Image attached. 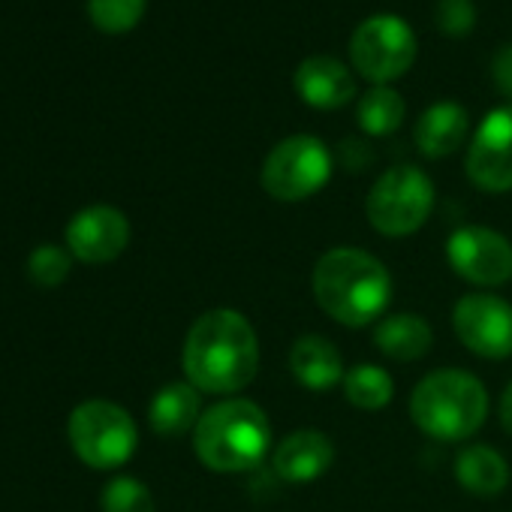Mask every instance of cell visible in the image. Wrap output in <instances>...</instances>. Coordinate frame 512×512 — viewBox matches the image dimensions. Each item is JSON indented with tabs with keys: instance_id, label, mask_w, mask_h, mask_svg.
Masks as SVG:
<instances>
[{
	"instance_id": "obj_1",
	"label": "cell",
	"mask_w": 512,
	"mask_h": 512,
	"mask_svg": "<svg viewBox=\"0 0 512 512\" xmlns=\"http://www.w3.org/2000/svg\"><path fill=\"white\" fill-rule=\"evenodd\" d=\"M184 380L202 395L232 398L260 371V338L235 308H211L193 320L181 347Z\"/></svg>"
},
{
	"instance_id": "obj_2",
	"label": "cell",
	"mask_w": 512,
	"mask_h": 512,
	"mask_svg": "<svg viewBox=\"0 0 512 512\" xmlns=\"http://www.w3.org/2000/svg\"><path fill=\"white\" fill-rule=\"evenodd\" d=\"M311 293L317 308L347 329L380 323L392 305V275L362 247H332L314 263Z\"/></svg>"
},
{
	"instance_id": "obj_3",
	"label": "cell",
	"mask_w": 512,
	"mask_h": 512,
	"mask_svg": "<svg viewBox=\"0 0 512 512\" xmlns=\"http://www.w3.org/2000/svg\"><path fill=\"white\" fill-rule=\"evenodd\" d=\"M193 452L214 473H250L272 452L269 413L241 395L205 407L193 428Z\"/></svg>"
},
{
	"instance_id": "obj_4",
	"label": "cell",
	"mask_w": 512,
	"mask_h": 512,
	"mask_svg": "<svg viewBox=\"0 0 512 512\" xmlns=\"http://www.w3.org/2000/svg\"><path fill=\"white\" fill-rule=\"evenodd\" d=\"M410 419L431 440L464 443L488 419V389L470 371L437 368L410 392Z\"/></svg>"
},
{
	"instance_id": "obj_5",
	"label": "cell",
	"mask_w": 512,
	"mask_h": 512,
	"mask_svg": "<svg viewBox=\"0 0 512 512\" xmlns=\"http://www.w3.org/2000/svg\"><path fill=\"white\" fill-rule=\"evenodd\" d=\"M437 202L434 181L419 166L401 163L386 169L365 196V217L383 238H407L419 232Z\"/></svg>"
},
{
	"instance_id": "obj_6",
	"label": "cell",
	"mask_w": 512,
	"mask_h": 512,
	"mask_svg": "<svg viewBox=\"0 0 512 512\" xmlns=\"http://www.w3.org/2000/svg\"><path fill=\"white\" fill-rule=\"evenodd\" d=\"M70 446L82 464L94 470H118L139 449V428L127 407L91 398L82 401L67 422Z\"/></svg>"
},
{
	"instance_id": "obj_7",
	"label": "cell",
	"mask_w": 512,
	"mask_h": 512,
	"mask_svg": "<svg viewBox=\"0 0 512 512\" xmlns=\"http://www.w3.org/2000/svg\"><path fill=\"white\" fill-rule=\"evenodd\" d=\"M332 169L335 157L326 142L311 133H296L266 154L260 184L278 202H305L329 184Z\"/></svg>"
},
{
	"instance_id": "obj_8",
	"label": "cell",
	"mask_w": 512,
	"mask_h": 512,
	"mask_svg": "<svg viewBox=\"0 0 512 512\" xmlns=\"http://www.w3.org/2000/svg\"><path fill=\"white\" fill-rule=\"evenodd\" d=\"M419 55L413 28L395 13H377L365 19L350 37V64L374 85L401 79Z\"/></svg>"
},
{
	"instance_id": "obj_9",
	"label": "cell",
	"mask_w": 512,
	"mask_h": 512,
	"mask_svg": "<svg viewBox=\"0 0 512 512\" xmlns=\"http://www.w3.org/2000/svg\"><path fill=\"white\" fill-rule=\"evenodd\" d=\"M446 263L461 281L497 290L512 281V241L491 226L467 223L446 238Z\"/></svg>"
},
{
	"instance_id": "obj_10",
	"label": "cell",
	"mask_w": 512,
	"mask_h": 512,
	"mask_svg": "<svg viewBox=\"0 0 512 512\" xmlns=\"http://www.w3.org/2000/svg\"><path fill=\"white\" fill-rule=\"evenodd\" d=\"M452 332L479 359L512 356V305L497 293H467L452 305Z\"/></svg>"
},
{
	"instance_id": "obj_11",
	"label": "cell",
	"mask_w": 512,
	"mask_h": 512,
	"mask_svg": "<svg viewBox=\"0 0 512 512\" xmlns=\"http://www.w3.org/2000/svg\"><path fill=\"white\" fill-rule=\"evenodd\" d=\"M464 172L482 193L512 190V103L497 106L482 118L470 139Z\"/></svg>"
},
{
	"instance_id": "obj_12",
	"label": "cell",
	"mask_w": 512,
	"mask_h": 512,
	"mask_svg": "<svg viewBox=\"0 0 512 512\" xmlns=\"http://www.w3.org/2000/svg\"><path fill=\"white\" fill-rule=\"evenodd\" d=\"M130 220L115 205H88L67 223V250L73 260L88 266H106L127 250Z\"/></svg>"
},
{
	"instance_id": "obj_13",
	"label": "cell",
	"mask_w": 512,
	"mask_h": 512,
	"mask_svg": "<svg viewBox=\"0 0 512 512\" xmlns=\"http://www.w3.org/2000/svg\"><path fill=\"white\" fill-rule=\"evenodd\" d=\"M272 473L287 485H308L329 473L335 464V443L326 431L299 428L287 434L269 455Z\"/></svg>"
},
{
	"instance_id": "obj_14",
	"label": "cell",
	"mask_w": 512,
	"mask_h": 512,
	"mask_svg": "<svg viewBox=\"0 0 512 512\" xmlns=\"http://www.w3.org/2000/svg\"><path fill=\"white\" fill-rule=\"evenodd\" d=\"M293 88L305 106L335 112L356 97V79L347 64L332 55H311L293 73Z\"/></svg>"
},
{
	"instance_id": "obj_15",
	"label": "cell",
	"mask_w": 512,
	"mask_h": 512,
	"mask_svg": "<svg viewBox=\"0 0 512 512\" xmlns=\"http://www.w3.org/2000/svg\"><path fill=\"white\" fill-rule=\"evenodd\" d=\"M290 374L308 392H332L344 383V356L326 335H302L290 347Z\"/></svg>"
},
{
	"instance_id": "obj_16",
	"label": "cell",
	"mask_w": 512,
	"mask_h": 512,
	"mask_svg": "<svg viewBox=\"0 0 512 512\" xmlns=\"http://www.w3.org/2000/svg\"><path fill=\"white\" fill-rule=\"evenodd\" d=\"M467 133H470L467 109L461 103L440 100V103H431L419 115L413 139H416V148L422 157L443 160V157H452L467 142Z\"/></svg>"
},
{
	"instance_id": "obj_17",
	"label": "cell",
	"mask_w": 512,
	"mask_h": 512,
	"mask_svg": "<svg viewBox=\"0 0 512 512\" xmlns=\"http://www.w3.org/2000/svg\"><path fill=\"white\" fill-rule=\"evenodd\" d=\"M202 413V392L190 380H172L160 386L148 404L151 431L160 437H181L193 431Z\"/></svg>"
},
{
	"instance_id": "obj_18",
	"label": "cell",
	"mask_w": 512,
	"mask_h": 512,
	"mask_svg": "<svg viewBox=\"0 0 512 512\" xmlns=\"http://www.w3.org/2000/svg\"><path fill=\"white\" fill-rule=\"evenodd\" d=\"M455 482L473 497H497L506 491L512 470L509 461L488 443H470L455 455Z\"/></svg>"
},
{
	"instance_id": "obj_19",
	"label": "cell",
	"mask_w": 512,
	"mask_h": 512,
	"mask_svg": "<svg viewBox=\"0 0 512 512\" xmlns=\"http://www.w3.org/2000/svg\"><path fill=\"white\" fill-rule=\"evenodd\" d=\"M431 344L434 332L422 314H386L374 326V347L392 362H419Z\"/></svg>"
},
{
	"instance_id": "obj_20",
	"label": "cell",
	"mask_w": 512,
	"mask_h": 512,
	"mask_svg": "<svg viewBox=\"0 0 512 512\" xmlns=\"http://www.w3.org/2000/svg\"><path fill=\"white\" fill-rule=\"evenodd\" d=\"M404 115H407L404 97L395 88H389V85H374L371 91L362 94V100L356 106L359 130L365 136H374V139L398 133L401 124H404Z\"/></svg>"
},
{
	"instance_id": "obj_21",
	"label": "cell",
	"mask_w": 512,
	"mask_h": 512,
	"mask_svg": "<svg viewBox=\"0 0 512 512\" xmlns=\"http://www.w3.org/2000/svg\"><path fill=\"white\" fill-rule=\"evenodd\" d=\"M341 392L356 410L377 413V410L389 407V401L395 398V380L386 368H380L374 362H362V365L347 368Z\"/></svg>"
},
{
	"instance_id": "obj_22",
	"label": "cell",
	"mask_w": 512,
	"mask_h": 512,
	"mask_svg": "<svg viewBox=\"0 0 512 512\" xmlns=\"http://www.w3.org/2000/svg\"><path fill=\"white\" fill-rule=\"evenodd\" d=\"M73 269V253L61 244H40L28 256V275L37 287L55 290L70 278Z\"/></svg>"
},
{
	"instance_id": "obj_23",
	"label": "cell",
	"mask_w": 512,
	"mask_h": 512,
	"mask_svg": "<svg viewBox=\"0 0 512 512\" xmlns=\"http://www.w3.org/2000/svg\"><path fill=\"white\" fill-rule=\"evenodd\" d=\"M103 512H154L151 488L136 476H115L100 494Z\"/></svg>"
},
{
	"instance_id": "obj_24",
	"label": "cell",
	"mask_w": 512,
	"mask_h": 512,
	"mask_svg": "<svg viewBox=\"0 0 512 512\" xmlns=\"http://www.w3.org/2000/svg\"><path fill=\"white\" fill-rule=\"evenodd\" d=\"M145 4L148 0H88V16L106 34H124L142 22Z\"/></svg>"
},
{
	"instance_id": "obj_25",
	"label": "cell",
	"mask_w": 512,
	"mask_h": 512,
	"mask_svg": "<svg viewBox=\"0 0 512 512\" xmlns=\"http://www.w3.org/2000/svg\"><path fill=\"white\" fill-rule=\"evenodd\" d=\"M434 25L449 40H464L476 25V7L470 4V0H437Z\"/></svg>"
},
{
	"instance_id": "obj_26",
	"label": "cell",
	"mask_w": 512,
	"mask_h": 512,
	"mask_svg": "<svg viewBox=\"0 0 512 512\" xmlns=\"http://www.w3.org/2000/svg\"><path fill=\"white\" fill-rule=\"evenodd\" d=\"M338 160L347 172H362L374 163V151L365 139H344L341 142V151H338Z\"/></svg>"
},
{
	"instance_id": "obj_27",
	"label": "cell",
	"mask_w": 512,
	"mask_h": 512,
	"mask_svg": "<svg viewBox=\"0 0 512 512\" xmlns=\"http://www.w3.org/2000/svg\"><path fill=\"white\" fill-rule=\"evenodd\" d=\"M491 82L512 103V43L500 46L491 58Z\"/></svg>"
},
{
	"instance_id": "obj_28",
	"label": "cell",
	"mask_w": 512,
	"mask_h": 512,
	"mask_svg": "<svg viewBox=\"0 0 512 512\" xmlns=\"http://www.w3.org/2000/svg\"><path fill=\"white\" fill-rule=\"evenodd\" d=\"M497 416L506 434H512V380L506 383V389L500 392V404H497Z\"/></svg>"
}]
</instances>
